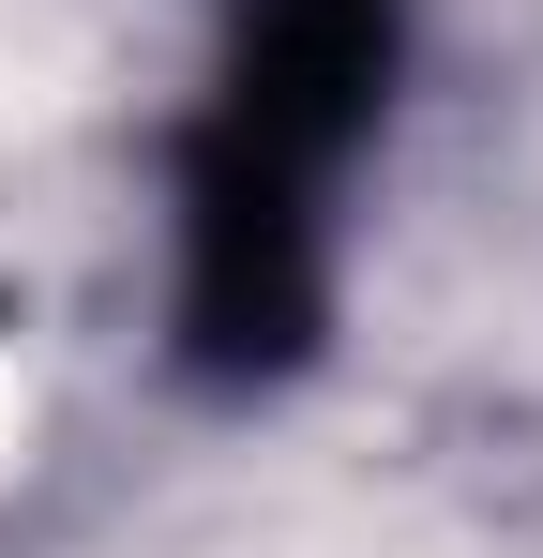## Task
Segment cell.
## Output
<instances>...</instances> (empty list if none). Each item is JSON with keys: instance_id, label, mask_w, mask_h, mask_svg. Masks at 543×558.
<instances>
[{"instance_id": "obj_1", "label": "cell", "mask_w": 543, "mask_h": 558, "mask_svg": "<svg viewBox=\"0 0 543 558\" xmlns=\"http://www.w3.org/2000/svg\"><path fill=\"white\" fill-rule=\"evenodd\" d=\"M393 92V0H242L212 121L181 136V363L287 377L317 348V196Z\"/></svg>"}]
</instances>
